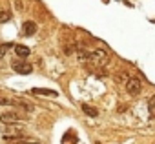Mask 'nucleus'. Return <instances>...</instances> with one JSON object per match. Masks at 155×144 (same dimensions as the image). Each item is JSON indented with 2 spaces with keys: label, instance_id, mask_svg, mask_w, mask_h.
<instances>
[{
  "label": "nucleus",
  "instance_id": "5",
  "mask_svg": "<svg viewBox=\"0 0 155 144\" xmlns=\"http://www.w3.org/2000/svg\"><path fill=\"white\" fill-rule=\"evenodd\" d=\"M24 37H33L35 33H37V24L33 22V20H28V22H24L22 24V31H20Z\"/></svg>",
  "mask_w": 155,
  "mask_h": 144
},
{
  "label": "nucleus",
  "instance_id": "13",
  "mask_svg": "<svg viewBox=\"0 0 155 144\" xmlns=\"http://www.w3.org/2000/svg\"><path fill=\"white\" fill-rule=\"evenodd\" d=\"M15 6H17V9H22V8H24V4L20 2V0H17V4H15Z\"/></svg>",
  "mask_w": 155,
  "mask_h": 144
},
{
  "label": "nucleus",
  "instance_id": "2",
  "mask_svg": "<svg viewBox=\"0 0 155 144\" xmlns=\"http://www.w3.org/2000/svg\"><path fill=\"white\" fill-rule=\"evenodd\" d=\"M28 117L18 113V111H4V113H0V122H4V124H18V122H26Z\"/></svg>",
  "mask_w": 155,
  "mask_h": 144
},
{
  "label": "nucleus",
  "instance_id": "7",
  "mask_svg": "<svg viewBox=\"0 0 155 144\" xmlns=\"http://www.w3.org/2000/svg\"><path fill=\"white\" fill-rule=\"evenodd\" d=\"M31 93H33V95H46V97H57V95H58L57 91H53V90H44V88H35V90H31Z\"/></svg>",
  "mask_w": 155,
  "mask_h": 144
},
{
  "label": "nucleus",
  "instance_id": "14",
  "mask_svg": "<svg viewBox=\"0 0 155 144\" xmlns=\"http://www.w3.org/2000/svg\"><path fill=\"white\" fill-rule=\"evenodd\" d=\"M28 144H38V142H28Z\"/></svg>",
  "mask_w": 155,
  "mask_h": 144
},
{
  "label": "nucleus",
  "instance_id": "9",
  "mask_svg": "<svg viewBox=\"0 0 155 144\" xmlns=\"http://www.w3.org/2000/svg\"><path fill=\"white\" fill-rule=\"evenodd\" d=\"M11 20V11L4 9V11H0V24H4V22H9Z\"/></svg>",
  "mask_w": 155,
  "mask_h": 144
},
{
  "label": "nucleus",
  "instance_id": "10",
  "mask_svg": "<svg viewBox=\"0 0 155 144\" xmlns=\"http://www.w3.org/2000/svg\"><path fill=\"white\" fill-rule=\"evenodd\" d=\"M11 47H15L11 42H6V44L0 46V58H4V55H6V53H8V49H11Z\"/></svg>",
  "mask_w": 155,
  "mask_h": 144
},
{
  "label": "nucleus",
  "instance_id": "6",
  "mask_svg": "<svg viewBox=\"0 0 155 144\" xmlns=\"http://www.w3.org/2000/svg\"><path fill=\"white\" fill-rule=\"evenodd\" d=\"M15 53H17V57H18L20 60H26V58L29 57V53H31V51H29V47H28V46L17 44V46H15Z\"/></svg>",
  "mask_w": 155,
  "mask_h": 144
},
{
  "label": "nucleus",
  "instance_id": "4",
  "mask_svg": "<svg viewBox=\"0 0 155 144\" xmlns=\"http://www.w3.org/2000/svg\"><path fill=\"white\" fill-rule=\"evenodd\" d=\"M13 69L17 71V73H20V75H29L31 71H33V66L29 64V62H26V60H13Z\"/></svg>",
  "mask_w": 155,
  "mask_h": 144
},
{
  "label": "nucleus",
  "instance_id": "11",
  "mask_svg": "<svg viewBox=\"0 0 155 144\" xmlns=\"http://www.w3.org/2000/svg\"><path fill=\"white\" fill-rule=\"evenodd\" d=\"M148 111H150L151 117H155V95L148 100Z\"/></svg>",
  "mask_w": 155,
  "mask_h": 144
},
{
  "label": "nucleus",
  "instance_id": "3",
  "mask_svg": "<svg viewBox=\"0 0 155 144\" xmlns=\"http://www.w3.org/2000/svg\"><path fill=\"white\" fill-rule=\"evenodd\" d=\"M126 91L131 95V97H137L140 91H142V82L139 80V79H135V77H131L128 82H126Z\"/></svg>",
  "mask_w": 155,
  "mask_h": 144
},
{
  "label": "nucleus",
  "instance_id": "1",
  "mask_svg": "<svg viewBox=\"0 0 155 144\" xmlns=\"http://www.w3.org/2000/svg\"><path fill=\"white\" fill-rule=\"evenodd\" d=\"M108 62V53L104 49H95V51H90L88 53V64L91 67H104Z\"/></svg>",
  "mask_w": 155,
  "mask_h": 144
},
{
  "label": "nucleus",
  "instance_id": "12",
  "mask_svg": "<svg viewBox=\"0 0 155 144\" xmlns=\"http://www.w3.org/2000/svg\"><path fill=\"white\" fill-rule=\"evenodd\" d=\"M115 79H117V82H124V86H126V82H128L131 77H128V73H117Z\"/></svg>",
  "mask_w": 155,
  "mask_h": 144
},
{
  "label": "nucleus",
  "instance_id": "8",
  "mask_svg": "<svg viewBox=\"0 0 155 144\" xmlns=\"http://www.w3.org/2000/svg\"><path fill=\"white\" fill-rule=\"evenodd\" d=\"M81 108H82V111H84L88 117H97V115H99V110L93 108V106H90V104H81Z\"/></svg>",
  "mask_w": 155,
  "mask_h": 144
}]
</instances>
